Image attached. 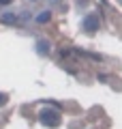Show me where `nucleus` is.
I'll list each match as a JSON object with an SVG mask.
<instances>
[{
    "mask_svg": "<svg viewBox=\"0 0 122 129\" xmlns=\"http://www.w3.org/2000/svg\"><path fill=\"white\" fill-rule=\"evenodd\" d=\"M39 116H41V123L47 125V127H58L60 125V112L58 110H43Z\"/></svg>",
    "mask_w": 122,
    "mask_h": 129,
    "instance_id": "f257e3e1",
    "label": "nucleus"
},
{
    "mask_svg": "<svg viewBox=\"0 0 122 129\" xmlns=\"http://www.w3.org/2000/svg\"><path fill=\"white\" fill-rule=\"evenodd\" d=\"M99 24H101L99 15L90 13V15H86V19H84V30H86V32H96V30H99Z\"/></svg>",
    "mask_w": 122,
    "mask_h": 129,
    "instance_id": "f03ea898",
    "label": "nucleus"
},
{
    "mask_svg": "<svg viewBox=\"0 0 122 129\" xmlns=\"http://www.w3.org/2000/svg\"><path fill=\"white\" fill-rule=\"evenodd\" d=\"M36 52H39L41 56H45L47 52H49V43H47V41H39V43H36Z\"/></svg>",
    "mask_w": 122,
    "mask_h": 129,
    "instance_id": "7ed1b4c3",
    "label": "nucleus"
},
{
    "mask_svg": "<svg viewBox=\"0 0 122 129\" xmlns=\"http://www.w3.org/2000/svg\"><path fill=\"white\" fill-rule=\"evenodd\" d=\"M49 17H51L49 11H41V13L36 15V22H39V24H45V22H49Z\"/></svg>",
    "mask_w": 122,
    "mask_h": 129,
    "instance_id": "20e7f679",
    "label": "nucleus"
},
{
    "mask_svg": "<svg viewBox=\"0 0 122 129\" xmlns=\"http://www.w3.org/2000/svg\"><path fill=\"white\" fill-rule=\"evenodd\" d=\"M15 19H17V17H15L13 13H5V15H2V22H7V24H11V22H15Z\"/></svg>",
    "mask_w": 122,
    "mask_h": 129,
    "instance_id": "39448f33",
    "label": "nucleus"
},
{
    "mask_svg": "<svg viewBox=\"0 0 122 129\" xmlns=\"http://www.w3.org/2000/svg\"><path fill=\"white\" fill-rule=\"evenodd\" d=\"M5 103H7V95H2V92H0V108L5 106Z\"/></svg>",
    "mask_w": 122,
    "mask_h": 129,
    "instance_id": "423d86ee",
    "label": "nucleus"
},
{
    "mask_svg": "<svg viewBox=\"0 0 122 129\" xmlns=\"http://www.w3.org/2000/svg\"><path fill=\"white\" fill-rule=\"evenodd\" d=\"M13 0H0V5H11Z\"/></svg>",
    "mask_w": 122,
    "mask_h": 129,
    "instance_id": "0eeeda50",
    "label": "nucleus"
}]
</instances>
